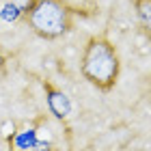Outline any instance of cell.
Wrapping results in <instances>:
<instances>
[{
  "mask_svg": "<svg viewBox=\"0 0 151 151\" xmlns=\"http://www.w3.org/2000/svg\"><path fill=\"white\" fill-rule=\"evenodd\" d=\"M43 88H45V99H47L50 112L56 116V119H67V116L71 114V101H69V97H67L63 91H58L56 86H52L50 82H45Z\"/></svg>",
  "mask_w": 151,
  "mask_h": 151,
  "instance_id": "cell-3",
  "label": "cell"
},
{
  "mask_svg": "<svg viewBox=\"0 0 151 151\" xmlns=\"http://www.w3.org/2000/svg\"><path fill=\"white\" fill-rule=\"evenodd\" d=\"M71 6L65 0H35L26 15V22L41 39H58L71 28Z\"/></svg>",
  "mask_w": 151,
  "mask_h": 151,
  "instance_id": "cell-2",
  "label": "cell"
},
{
  "mask_svg": "<svg viewBox=\"0 0 151 151\" xmlns=\"http://www.w3.org/2000/svg\"><path fill=\"white\" fill-rule=\"evenodd\" d=\"M9 145H11V151H43L45 149V147H41L39 134L35 129H22V132H17Z\"/></svg>",
  "mask_w": 151,
  "mask_h": 151,
  "instance_id": "cell-4",
  "label": "cell"
},
{
  "mask_svg": "<svg viewBox=\"0 0 151 151\" xmlns=\"http://www.w3.org/2000/svg\"><path fill=\"white\" fill-rule=\"evenodd\" d=\"M134 11H136L142 32L151 41V0H134Z\"/></svg>",
  "mask_w": 151,
  "mask_h": 151,
  "instance_id": "cell-6",
  "label": "cell"
},
{
  "mask_svg": "<svg viewBox=\"0 0 151 151\" xmlns=\"http://www.w3.org/2000/svg\"><path fill=\"white\" fill-rule=\"evenodd\" d=\"M4 2V17L6 19H17V17H26L28 11L32 9L35 0H2Z\"/></svg>",
  "mask_w": 151,
  "mask_h": 151,
  "instance_id": "cell-5",
  "label": "cell"
},
{
  "mask_svg": "<svg viewBox=\"0 0 151 151\" xmlns=\"http://www.w3.org/2000/svg\"><path fill=\"white\" fill-rule=\"evenodd\" d=\"M119 71L121 63L116 47L104 37H91L80 58V73L84 76V80L99 91H110L116 84Z\"/></svg>",
  "mask_w": 151,
  "mask_h": 151,
  "instance_id": "cell-1",
  "label": "cell"
},
{
  "mask_svg": "<svg viewBox=\"0 0 151 151\" xmlns=\"http://www.w3.org/2000/svg\"><path fill=\"white\" fill-rule=\"evenodd\" d=\"M4 65H6V56H4V52H2V47H0V71L4 69Z\"/></svg>",
  "mask_w": 151,
  "mask_h": 151,
  "instance_id": "cell-7",
  "label": "cell"
}]
</instances>
